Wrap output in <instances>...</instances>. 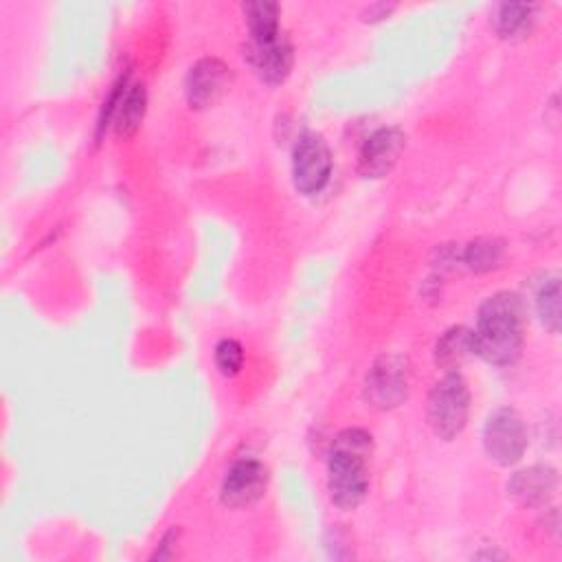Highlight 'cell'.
I'll use <instances>...</instances> for the list:
<instances>
[{"instance_id": "1", "label": "cell", "mask_w": 562, "mask_h": 562, "mask_svg": "<svg viewBox=\"0 0 562 562\" xmlns=\"http://www.w3.org/2000/svg\"><path fill=\"white\" fill-rule=\"evenodd\" d=\"M474 353L490 364H512L522 349V303L514 292H496L479 307Z\"/></svg>"}, {"instance_id": "2", "label": "cell", "mask_w": 562, "mask_h": 562, "mask_svg": "<svg viewBox=\"0 0 562 562\" xmlns=\"http://www.w3.org/2000/svg\"><path fill=\"white\" fill-rule=\"evenodd\" d=\"M371 435L362 428H347L336 435L327 459L329 498L340 509H356L369 490L367 457Z\"/></svg>"}, {"instance_id": "3", "label": "cell", "mask_w": 562, "mask_h": 562, "mask_svg": "<svg viewBox=\"0 0 562 562\" xmlns=\"http://www.w3.org/2000/svg\"><path fill=\"white\" fill-rule=\"evenodd\" d=\"M470 393L459 373H446L428 395V422L437 437L454 439L468 422Z\"/></svg>"}, {"instance_id": "4", "label": "cell", "mask_w": 562, "mask_h": 562, "mask_svg": "<svg viewBox=\"0 0 562 562\" xmlns=\"http://www.w3.org/2000/svg\"><path fill=\"white\" fill-rule=\"evenodd\" d=\"M408 395V367L402 356H382L367 373L362 397L375 411L400 406Z\"/></svg>"}, {"instance_id": "5", "label": "cell", "mask_w": 562, "mask_h": 562, "mask_svg": "<svg viewBox=\"0 0 562 562\" xmlns=\"http://www.w3.org/2000/svg\"><path fill=\"white\" fill-rule=\"evenodd\" d=\"M485 454L498 465H514L527 448V430L514 408H496L483 426Z\"/></svg>"}, {"instance_id": "6", "label": "cell", "mask_w": 562, "mask_h": 562, "mask_svg": "<svg viewBox=\"0 0 562 562\" xmlns=\"http://www.w3.org/2000/svg\"><path fill=\"white\" fill-rule=\"evenodd\" d=\"M331 176V154L327 143L314 134L305 132L299 136L292 151V180L296 191L312 195L318 193Z\"/></svg>"}, {"instance_id": "7", "label": "cell", "mask_w": 562, "mask_h": 562, "mask_svg": "<svg viewBox=\"0 0 562 562\" xmlns=\"http://www.w3.org/2000/svg\"><path fill=\"white\" fill-rule=\"evenodd\" d=\"M231 86V68L217 57L198 59L187 75L184 94L187 103L195 110L215 105Z\"/></svg>"}, {"instance_id": "8", "label": "cell", "mask_w": 562, "mask_h": 562, "mask_svg": "<svg viewBox=\"0 0 562 562\" xmlns=\"http://www.w3.org/2000/svg\"><path fill=\"white\" fill-rule=\"evenodd\" d=\"M268 483V470L257 459H239L235 461L224 481H222V503L228 507H246L255 501H259L266 492Z\"/></svg>"}, {"instance_id": "9", "label": "cell", "mask_w": 562, "mask_h": 562, "mask_svg": "<svg viewBox=\"0 0 562 562\" xmlns=\"http://www.w3.org/2000/svg\"><path fill=\"white\" fill-rule=\"evenodd\" d=\"M246 57L261 77V81L277 86L290 75L292 44L285 33H277L268 40H248Z\"/></svg>"}, {"instance_id": "10", "label": "cell", "mask_w": 562, "mask_h": 562, "mask_svg": "<svg viewBox=\"0 0 562 562\" xmlns=\"http://www.w3.org/2000/svg\"><path fill=\"white\" fill-rule=\"evenodd\" d=\"M404 149V134L397 127L375 130L360 147L358 171L364 178H384Z\"/></svg>"}, {"instance_id": "11", "label": "cell", "mask_w": 562, "mask_h": 562, "mask_svg": "<svg viewBox=\"0 0 562 562\" xmlns=\"http://www.w3.org/2000/svg\"><path fill=\"white\" fill-rule=\"evenodd\" d=\"M558 490V472L551 465H529L507 481V494L522 507H540Z\"/></svg>"}, {"instance_id": "12", "label": "cell", "mask_w": 562, "mask_h": 562, "mask_svg": "<svg viewBox=\"0 0 562 562\" xmlns=\"http://www.w3.org/2000/svg\"><path fill=\"white\" fill-rule=\"evenodd\" d=\"M470 356H474V336L468 327H450L435 345V362L446 369H459Z\"/></svg>"}, {"instance_id": "13", "label": "cell", "mask_w": 562, "mask_h": 562, "mask_svg": "<svg viewBox=\"0 0 562 562\" xmlns=\"http://www.w3.org/2000/svg\"><path fill=\"white\" fill-rule=\"evenodd\" d=\"M145 105H147L145 86L127 83V88L114 110V116H112V123H114V130L119 136L127 138L140 127L143 116H145Z\"/></svg>"}, {"instance_id": "14", "label": "cell", "mask_w": 562, "mask_h": 562, "mask_svg": "<svg viewBox=\"0 0 562 562\" xmlns=\"http://www.w3.org/2000/svg\"><path fill=\"white\" fill-rule=\"evenodd\" d=\"M536 7L525 2H505L494 15V29L503 40H520L531 33Z\"/></svg>"}, {"instance_id": "15", "label": "cell", "mask_w": 562, "mask_h": 562, "mask_svg": "<svg viewBox=\"0 0 562 562\" xmlns=\"http://www.w3.org/2000/svg\"><path fill=\"white\" fill-rule=\"evenodd\" d=\"M505 244L496 237H476L461 250V263L472 272H487L501 266Z\"/></svg>"}, {"instance_id": "16", "label": "cell", "mask_w": 562, "mask_h": 562, "mask_svg": "<svg viewBox=\"0 0 562 562\" xmlns=\"http://www.w3.org/2000/svg\"><path fill=\"white\" fill-rule=\"evenodd\" d=\"M244 15L250 31V40H268L281 33L279 7L274 2H246Z\"/></svg>"}, {"instance_id": "17", "label": "cell", "mask_w": 562, "mask_h": 562, "mask_svg": "<svg viewBox=\"0 0 562 562\" xmlns=\"http://www.w3.org/2000/svg\"><path fill=\"white\" fill-rule=\"evenodd\" d=\"M536 307L542 325L555 334L560 327V279L551 277L549 281L542 283L536 296Z\"/></svg>"}, {"instance_id": "18", "label": "cell", "mask_w": 562, "mask_h": 562, "mask_svg": "<svg viewBox=\"0 0 562 562\" xmlns=\"http://www.w3.org/2000/svg\"><path fill=\"white\" fill-rule=\"evenodd\" d=\"M215 364L220 369V373L224 375H235L239 373L241 364H244V349L237 340L233 338H224L217 342L215 347Z\"/></svg>"}]
</instances>
